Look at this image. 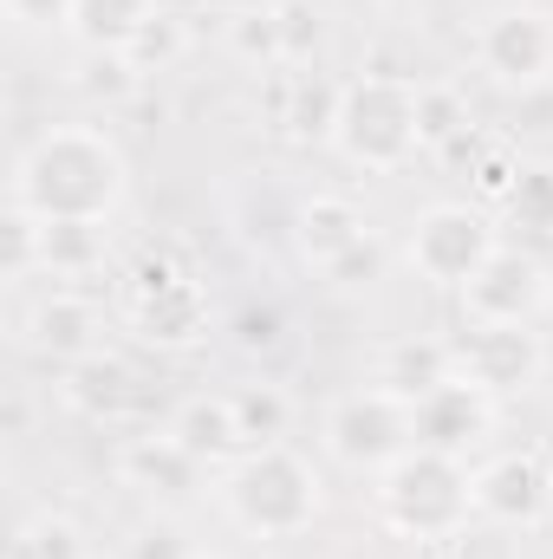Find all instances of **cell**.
I'll return each mask as SVG.
<instances>
[{"label":"cell","mask_w":553,"mask_h":559,"mask_svg":"<svg viewBox=\"0 0 553 559\" xmlns=\"http://www.w3.org/2000/svg\"><path fill=\"white\" fill-rule=\"evenodd\" d=\"M131 189L125 150L105 124H52L13 163L7 202L33 209L39 222H111Z\"/></svg>","instance_id":"1"},{"label":"cell","mask_w":553,"mask_h":559,"mask_svg":"<svg viewBox=\"0 0 553 559\" xmlns=\"http://www.w3.org/2000/svg\"><path fill=\"white\" fill-rule=\"evenodd\" d=\"M222 508L242 534L255 540H293L319 521L326 508V481L306 455H293L286 442H255L222 468Z\"/></svg>","instance_id":"2"},{"label":"cell","mask_w":553,"mask_h":559,"mask_svg":"<svg viewBox=\"0 0 553 559\" xmlns=\"http://www.w3.org/2000/svg\"><path fill=\"white\" fill-rule=\"evenodd\" d=\"M332 150L365 176H398L423 156V79L411 72H365L339 92Z\"/></svg>","instance_id":"3"},{"label":"cell","mask_w":553,"mask_h":559,"mask_svg":"<svg viewBox=\"0 0 553 559\" xmlns=\"http://www.w3.org/2000/svg\"><path fill=\"white\" fill-rule=\"evenodd\" d=\"M378 488V521L416 540V547H436V540H462L469 521H475V468L462 455H443V449H411L398 455L385 475H372Z\"/></svg>","instance_id":"4"},{"label":"cell","mask_w":553,"mask_h":559,"mask_svg":"<svg viewBox=\"0 0 553 559\" xmlns=\"http://www.w3.org/2000/svg\"><path fill=\"white\" fill-rule=\"evenodd\" d=\"M319 442L339 468L352 475H385L398 455L416 449V411L411 397L385 391V384H358L345 397L326 404V423H319Z\"/></svg>","instance_id":"5"},{"label":"cell","mask_w":553,"mask_h":559,"mask_svg":"<svg viewBox=\"0 0 553 559\" xmlns=\"http://www.w3.org/2000/svg\"><path fill=\"white\" fill-rule=\"evenodd\" d=\"M495 248H502V235H495L489 215H475L469 202H430L411 222L404 261H411V274H423L430 286L462 293L469 280L482 274V261H489Z\"/></svg>","instance_id":"6"},{"label":"cell","mask_w":553,"mask_h":559,"mask_svg":"<svg viewBox=\"0 0 553 559\" xmlns=\"http://www.w3.org/2000/svg\"><path fill=\"white\" fill-rule=\"evenodd\" d=\"M475 66L489 85L502 92H534L553 79V13L534 0H515V7H495L482 26H475Z\"/></svg>","instance_id":"7"},{"label":"cell","mask_w":553,"mask_h":559,"mask_svg":"<svg viewBox=\"0 0 553 559\" xmlns=\"http://www.w3.org/2000/svg\"><path fill=\"white\" fill-rule=\"evenodd\" d=\"M125 312H131V325H138L143 338H156V345H189V338L209 332V293H202V280L189 274V267H176L169 254H150L131 274Z\"/></svg>","instance_id":"8"},{"label":"cell","mask_w":553,"mask_h":559,"mask_svg":"<svg viewBox=\"0 0 553 559\" xmlns=\"http://www.w3.org/2000/svg\"><path fill=\"white\" fill-rule=\"evenodd\" d=\"M456 299H462V319H469V325H534L553 306V280H548V267H541V254L502 241V248L482 261V274L469 280Z\"/></svg>","instance_id":"9"},{"label":"cell","mask_w":553,"mask_h":559,"mask_svg":"<svg viewBox=\"0 0 553 559\" xmlns=\"http://www.w3.org/2000/svg\"><path fill=\"white\" fill-rule=\"evenodd\" d=\"M449 345H456V378L482 384L495 404L534 391L541 371H548V338L534 325H469Z\"/></svg>","instance_id":"10"},{"label":"cell","mask_w":553,"mask_h":559,"mask_svg":"<svg viewBox=\"0 0 553 559\" xmlns=\"http://www.w3.org/2000/svg\"><path fill=\"white\" fill-rule=\"evenodd\" d=\"M209 475H215V468H209L202 455H189L169 429L131 436V442L118 449V481L138 488L143 501H156V508H189V501L202 495Z\"/></svg>","instance_id":"11"},{"label":"cell","mask_w":553,"mask_h":559,"mask_svg":"<svg viewBox=\"0 0 553 559\" xmlns=\"http://www.w3.org/2000/svg\"><path fill=\"white\" fill-rule=\"evenodd\" d=\"M475 514L495 527H541L553 514V468L541 455H495L475 468Z\"/></svg>","instance_id":"12"},{"label":"cell","mask_w":553,"mask_h":559,"mask_svg":"<svg viewBox=\"0 0 553 559\" xmlns=\"http://www.w3.org/2000/svg\"><path fill=\"white\" fill-rule=\"evenodd\" d=\"M416 411V449H443V455H462L469 462V449L495 429V397L482 391V384H469V378H443L436 391H423L411 404Z\"/></svg>","instance_id":"13"},{"label":"cell","mask_w":553,"mask_h":559,"mask_svg":"<svg viewBox=\"0 0 553 559\" xmlns=\"http://www.w3.org/2000/svg\"><path fill=\"white\" fill-rule=\"evenodd\" d=\"M365 235H372L365 209H358L352 195H339V189H319V195H306V202L293 209V248H299V261H306L313 274H332Z\"/></svg>","instance_id":"14"},{"label":"cell","mask_w":553,"mask_h":559,"mask_svg":"<svg viewBox=\"0 0 553 559\" xmlns=\"http://www.w3.org/2000/svg\"><path fill=\"white\" fill-rule=\"evenodd\" d=\"M105 319H98V306L85 299V293H72V286H52L39 306H33V319H26V338H33V352L39 358H52L59 371L66 365H79V358H92L105 338Z\"/></svg>","instance_id":"15"},{"label":"cell","mask_w":553,"mask_h":559,"mask_svg":"<svg viewBox=\"0 0 553 559\" xmlns=\"http://www.w3.org/2000/svg\"><path fill=\"white\" fill-rule=\"evenodd\" d=\"M59 397H66V411L85 423H118L131 404H138V371H131V358H118V352H92V358H79V365H66L59 371Z\"/></svg>","instance_id":"16"},{"label":"cell","mask_w":553,"mask_h":559,"mask_svg":"<svg viewBox=\"0 0 553 559\" xmlns=\"http://www.w3.org/2000/svg\"><path fill=\"white\" fill-rule=\"evenodd\" d=\"M163 429H169V436H176L189 455H202L215 475H222V468H228V462L248 449V436H242V423H235L228 391H215V397H189V404L163 423Z\"/></svg>","instance_id":"17"},{"label":"cell","mask_w":553,"mask_h":559,"mask_svg":"<svg viewBox=\"0 0 553 559\" xmlns=\"http://www.w3.org/2000/svg\"><path fill=\"white\" fill-rule=\"evenodd\" d=\"M443 378H456V345L449 338H391L385 352H378V378L372 384H385V391H398V397H423V391H436Z\"/></svg>","instance_id":"18"},{"label":"cell","mask_w":553,"mask_h":559,"mask_svg":"<svg viewBox=\"0 0 553 559\" xmlns=\"http://www.w3.org/2000/svg\"><path fill=\"white\" fill-rule=\"evenodd\" d=\"M156 7L163 0H79L72 7V39H79V52H125L150 26Z\"/></svg>","instance_id":"19"},{"label":"cell","mask_w":553,"mask_h":559,"mask_svg":"<svg viewBox=\"0 0 553 559\" xmlns=\"http://www.w3.org/2000/svg\"><path fill=\"white\" fill-rule=\"evenodd\" d=\"M228 404H235V423H242L248 449H255V442H286V429H293V397H286V384L248 378V384L228 391Z\"/></svg>","instance_id":"20"},{"label":"cell","mask_w":553,"mask_h":559,"mask_svg":"<svg viewBox=\"0 0 553 559\" xmlns=\"http://www.w3.org/2000/svg\"><path fill=\"white\" fill-rule=\"evenodd\" d=\"M508 228L534 235V241H553V163H521V176L508 182V195L495 202Z\"/></svg>","instance_id":"21"},{"label":"cell","mask_w":553,"mask_h":559,"mask_svg":"<svg viewBox=\"0 0 553 559\" xmlns=\"http://www.w3.org/2000/svg\"><path fill=\"white\" fill-rule=\"evenodd\" d=\"M105 261V222H46V274L85 280Z\"/></svg>","instance_id":"22"},{"label":"cell","mask_w":553,"mask_h":559,"mask_svg":"<svg viewBox=\"0 0 553 559\" xmlns=\"http://www.w3.org/2000/svg\"><path fill=\"white\" fill-rule=\"evenodd\" d=\"M46 274V222L20 202H7V228H0V280L20 286V280Z\"/></svg>","instance_id":"23"},{"label":"cell","mask_w":553,"mask_h":559,"mask_svg":"<svg viewBox=\"0 0 553 559\" xmlns=\"http://www.w3.org/2000/svg\"><path fill=\"white\" fill-rule=\"evenodd\" d=\"M222 39H228L235 59H248V66H261V72H280V66H286L274 7H242V13H228V33H222Z\"/></svg>","instance_id":"24"},{"label":"cell","mask_w":553,"mask_h":559,"mask_svg":"<svg viewBox=\"0 0 553 559\" xmlns=\"http://www.w3.org/2000/svg\"><path fill=\"white\" fill-rule=\"evenodd\" d=\"M183 52H189V26H183L169 7H156V13H150V26H143L131 46H125V59L138 66L143 79H150V72H169Z\"/></svg>","instance_id":"25"},{"label":"cell","mask_w":553,"mask_h":559,"mask_svg":"<svg viewBox=\"0 0 553 559\" xmlns=\"http://www.w3.org/2000/svg\"><path fill=\"white\" fill-rule=\"evenodd\" d=\"M280 13V46H286V66H313L319 39H326V20L313 0H274Z\"/></svg>","instance_id":"26"},{"label":"cell","mask_w":553,"mask_h":559,"mask_svg":"<svg viewBox=\"0 0 553 559\" xmlns=\"http://www.w3.org/2000/svg\"><path fill=\"white\" fill-rule=\"evenodd\" d=\"M20 540L33 547V559H92V540H85L79 521H66V514H33V521L20 527Z\"/></svg>","instance_id":"27"},{"label":"cell","mask_w":553,"mask_h":559,"mask_svg":"<svg viewBox=\"0 0 553 559\" xmlns=\"http://www.w3.org/2000/svg\"><path fill=\"white\" fill-rule=\"evenodd\" d=\"M138 85L143 72L125 52H85V66H79V92H92V98H131Z\"/></svg>","instance_id":"28"},{"label":"cell","mask_w":553,"mask_h":559,"mask_svg":"<svg viewBox=\"0 0 553 559\" xmlns=\"http://www.w3.org/2000/svg\"><path fill=\"white\" fill-rule=\"evenodd\" d=\"M462 98L449 85H423V150H443V143L462 138Z\"/></svg>","instance_id":"29"},{"label":"cell","mask_w":553,"mask_h":559,"mask_svg":"<svg viewBox=\"0 0 553 559\" xmlns=\"http://www.w3.org/2000/svg\"><path fill=\"white\" fill-rule=\"evenodd\" d=\"M72 7L79 0H7L13 26H26V33H72Z\"/></svg>","instance_id":"30"},{"label":"cell","mask_w":553,"mask_h":559,"mask_svg":"<svg viewBox=\"0 0 553 559\" xmlns=\"http://www.w3.org/2000/svg\"><path fill=\"white\" fill-rule=\"evenodd\" d=\"M378 274H385V248H378V235H365V241H358V248H352L326 280H332V286H372Z\"/></svg>","instance_id":"31"},{"label":"cell","mask_w":553,"mask_h":559,"mask_svg":"<svg viewBox=\"0 0 553 559\" xmlns=\"http://www.w3.org/2000/svg\"><path fill=\"white\" fill-rule=\"evenodd\" d=\"M274 332H280L274 312H248V319H242V352H261V345H274Z\"/></svg>","instance_id":"32"},{"label":"cell","mask_w":553,"mask_h":559,"mask_svg":"<svg viewBox=\"0 0 553 559\" xmlns=\"http://www.w3.org/2000/svg\"><path fill=\"white\" fill-rule=\"evenodd\" d=\"M7 559H33V547H26V540L13 534V547H7Z\"/></svg>","instance_id":"33"},{"label":"cell","mask_w":553,"mask_h":559,"mask_svg":"<svg viewBox=\"0 0 553 559\" xmlns=\"http://www.w3.org/2000/svg\"><path fill=\"white\" fill-rule=\"evenodd\" d=\"M189 559H222V554H189Z\"/></svg>","instance_id":"34"},{"label":"cell","mask_w":553,"mask_h":559,"mask_svg":"<svg viewBox=\"0 0 553 559\" xmlns=\"http://www.w3.org/2000/svg\"><path fill=\"white\" fill-rule=\"evenodd\" d=\"M163 7H176V0H163Z\"/></svg>","instance_id":"35"},{"label":"cell","mask_w":553,"mask_h":559,"mask_svg":"<svg viewBox=\"0 0 553 559\" xmlns=\"http://www.w3.org/2000/svg\"><path fill=\"white\" fill-rule=\"evenodd\" d=\"M548 312H553V306H548Z\"/></svg>","instance_id":"36"}]
</instances>
